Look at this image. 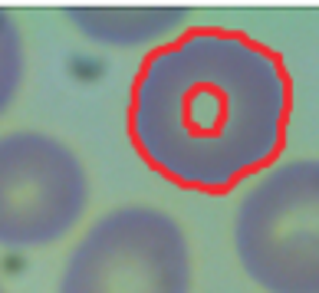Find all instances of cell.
Instances as JSON below:
<instances>
[{
    "instance_id": "7",
    "label": "cell",
    "mask_w": 319,
    "mask_h": 293,
    "mask_svg": "<svg viewBox=\"0 0 319 293\" xmlns=\"http://www.w3.org/2000/svg\"><path fill=\"white\" fill-rule=\"evenodd\" d=\"M0 293H7V290H4V283H0Z\"/></svg>"
},
{
    "instance_id": "2",
    "label": "cell",
    "mask_w": 319,
    "mask_h": 293,
    "mask_svg": "<svg viewBox=\"0 0 319 293\" xmlns=\"http://www.w3.org/2000/svg\"><path fill=\"white\" fill-rule=\"evenodd\" d=\"M234 250L260 290L319 293V158L276 165L244 194Z\"/></svg>"
},
{
    "instance_id": "3",
    "label": "cell",
    "mask_w": 319,
    "mask_h": 293,
    "mask_svg": "<svg viewBox=\"0 0 319 293\" xmlns=\"http://www.w3.org/2000/svg\"><path fill=\"white\" fill-rule=\"evenodd\" d=\"M56 293H191V244L168 211L122 204L86 227Z\"/></svg>"
},
{
    "instance_id": "4",
    "label": "cell",
    "mask_w": 319,
    "mask_h": 293,
    "mask_svg": "<svg viewBox=\"0 0 319 293\" xmlns=\"http://www.w3.org/2000/svg\"><path fill=\"white\" fill-rule=\"evenodd\" d=\"M89 198V171L69 142L37 129L0 135V247L59 244L86 218Z\"/></svg>"
},
{
    "instance_id": "6",
    "label": "cell",
    "mask_w": 319,
    "mask_h": 293,
    "mask_svg": "<svg viewBox=\"0 0 319 293\" xmlns=\"http://www.w3.org/2000/svg\"><path fill=\"white\" fill-rule=\"evenodd\" d=\"M26 82V40L17 17L0 7V115L17 102Z\"/></svg>"
},
{
    "instance_id": "5",
    "label": "cell",
    "mask_w": 319,
    "mask_h": 293,
    "mask_svg": "<svg viewBox=\"0 0 319 293\" xmlns=\"http://www.w3.org/2000/svg\"><path fill=\"white\" fill-rule=\"evenodd\" d=\"M63 17L89 43L129 50L181 30L191 7H66Z\"/></svg>"
},
{
    "instance_id": "1",
    "label": "cell",
    "mask_w": 319,
    "mask_h": 293,
    "mask_svg": "<svg viewBox=\"0 0 319 293\" xmlns=\"http://www.w3.org/2000/svg\"><path fill=\"white\" fill-rule=\"evenodd\" d=\"M290 112L293 82L270 46L227 26H194L142 63L129 135L151 171L220 194L276 162Z\"/></svg>"
}]
</instances>
